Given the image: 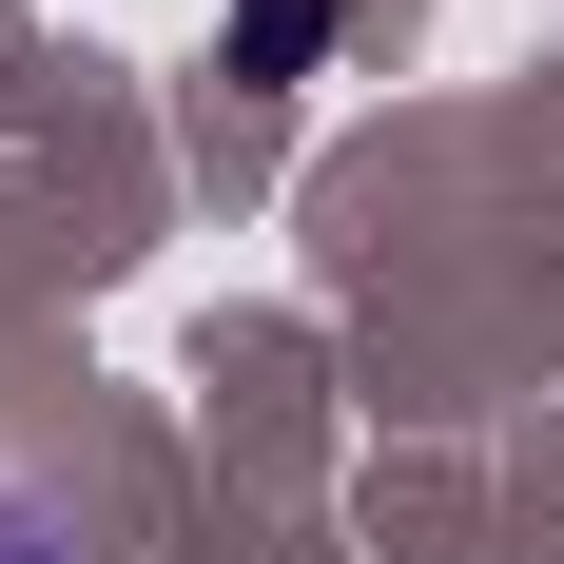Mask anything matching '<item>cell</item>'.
<instances>
[{
  "label": "cell",
  "instance_id": "cell-1",
  "mask_svg": "<svg viewBox=\"0 0 564 564\" xmlns=\"http://www.w3.org/2000/svg\"><path fill=\"white\" fill-rule=\"evenodd\" d=\"M312 40H332V0H253V20H234V58H253V78H292Z\"/></svg>",
  "mask_w": 564,
  "mask_h": 564
},
{
  "label": "cell",
  "instance_id": "cell-2",
  "mask_svg": "<svg viewBox=\"0 0 564 564\" xmlns=\"http://www.w3.org/2000/svg\"><path fill=\"white\" fill-rule=\"evenodd\" d=\"M0 564H78V545H58V507H40V487H0Z\"/></svg>",
  "mask_w": 564,
  "mask_h": 564
}]
</instances>
